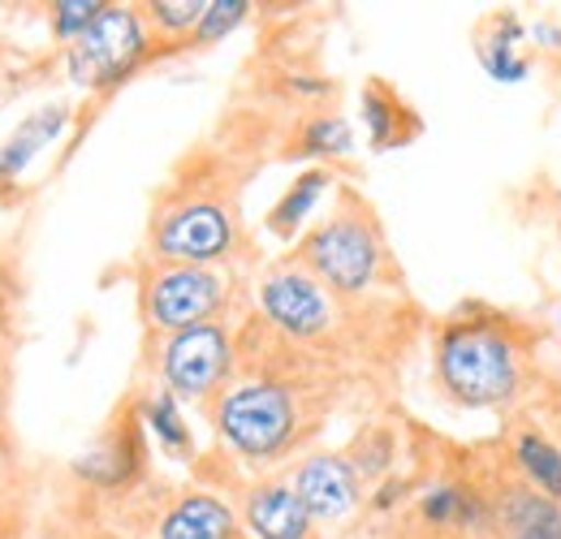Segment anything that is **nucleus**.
Returning a JSON list of instances; mask_svg holds the SVG:
<instances>
[{
	"mask_svg": "<svg viewBox=\"0 0 561 539\" xmlns=\"http://www.w3.org/2000/svg\"><path fill=\"white\" fill-rule=\"evenodd\" d=\"M432 376L445 402L462 410H505L523 398L527 349L501 316L462 311L432 337Z\"/></svg>",
	"mask_w": 561,
	"mask_h": 539,
	"instance_id": "f257e3e1",
	"label": "nucleus"
},
{
	"mask_svg": "<svg viewBox=\"0 0 561 539\" xmlns=\"http://www.w3.org/2000/svg\"><path fill=\"white\" fill-rule=\"evenodd\" d=\"M208 423L225 454L247 467H273L289 458L307 432L302 393L285 376H238L216 402L208 405Z\"/></svg>",
	"mask_w": 561,
	"mask_h": 539,
	"instance_id": "f03ea898",
	"label": "nucleus"
},
{
	"mask_svg": "<svg viewBox=\"0 0 561 539\" xmlns=\"http://www.w3.org/2000/svg\"><path fill=\"white\" fill-rule=\"evenodd\" d=\"M298 264L333 298H367L389 268V251L363 207H342L298 242Z\"/></svg>",
	"mask_w": 561,
	"mask_h": 539,
	"instance_id": "7ed1b4c3",
	"label": "nucleus"
},
{
	"mask_svg": "<svg viewBox=\"0 0 561 539\" xmlns=\"http://www.w3.org/2000/svg\"><path fill=\"white\" fill-rule=\"evenodd\" d=\"M147 251L156 264L220 268L238 251V216L216 195H178L156 211Z\"/></svg>",
	"mask_w": 561,
	"mask_h": 539,
	"instance_id": "20e7f679",
	"label": "nucleus"
},
{
	"mask_svg": "<svg viewBox=\"0 0 561 539\" xmlns=\"http://www.w3.org/2000/svg\"><path fill=\"white\" fill-rule=\"evenodd\" d=\"M151 39L142 4H104L95 26L66 48V78L82 91H117L147 66Z\"/></svg>",
	"mask_w": 561,
	"mask_h": 539,
	"instance_id": "39448f33",
	"label": "nucleus"
},
{
	"mask_svg": "<svg viewBox=\"0 0 561 539\" xmlns=\"http://www.w3.org/2000/svg\"><path fill=\"white\" fill-rule=\"evenodd\" d=\"M238 337L225 320L156 341V376L178 402H216L238 376Z\"/></svg>",
	"mask_w": 561,
	"mask_h": 539,
	"instance_id": "423d86ee",
	"label": "nucleus"
},
{
	"mask_svg": "<svg viewBox=\"0 0 561 539\" xmlns=\"http://www.w3.org/2000/svg\"><path fill=\"white\" fill-rule=\"evenodd\" d=\"M233 280L220 268H186V264H156L142 276L139 307L151 333L173 337L199 324H216L229 307Z\"/></svg>",
	"mask_w": 561,
	"mask_h": 539,
	"instance_id": "0eeeda50",
	"label": "nucleus"
},
{
	"mask_svg": "<svg viewBox=\"0 0 561 539\" xmlns=\"http://www.w3.org/2000/svg\"><path fill=\"white\" fill-rule=\"evenodd\" d=\"M255 311L264 329L289 345H316L337 329V298L298 260L273 264L255 280Z\"/></svg>",
	"mask_w": 561,
	"mask_h": 539,
	"instance_id": "6e6552de",
	"label": "nucleus"
},
{
	"mask_svg": "<svg viewBox=\"0 0 561 539\" xmlns=\"http://www.w3.org/2000/svg\"><path fill=\"white\" fill-rule=\"evenodd\" d=\"M285 479L298 492V501L307 505V514L316 518V527L346 523L358 509V501H363V474L354 471L351 454L316 449V454L298 458Z\"/></svg>",
	"mask_w": 561,
	"mask_h": 539,
	"instance_id": "1a4fd4ad",
	"label": "nucleus"
},
{
	"mask_svg": "<svg viewBox=\"0 0 561 539\" xmlns=\"http://www.w3.org/2000/svg\"><path fill=\"white\" fill-rule=\"evenodd\" d=\"M142 436H147V432H142L139 414L113 423L104 436H95V440L73 458V474H78L87 488H95V492H122V488H130V483L139 479L142 462H147V440H142Z\"/></svg>",
	"mask_w": 561,
	"mask_h": 539,
	"instance_id": "9d476101",
	"label": "nucleus"
},
{
	"mask_svg": "<svg viewBox=\"0 0 561 539\" xmlns=\"http://www.w3.org/2000/svg\"><path fill=\"white\" fill-rule=\"evenodd\" d=\"M247 539H316V518L289 488V479H255L238 505Z\"/></svg>",
	"mask_w": 561,
	"mask_h": 539,
	"instance_id": "9b49d317",
	"label": "nucleus"
},
{
	"mask_svg": "<svg viewBox=\"0 0 561 539\" xmlns=\"http://www.w3.org/2000/svg\"><path fill=\"white\" fill-rule=\"evenodd\" d=\"M480 539H561V505L505 479L489 492V527Z\"/></svg>",
	"mask_w": 561,
	"mask_h": 539,
	"instance_id": "f8f14e48",
	"label": "nucleus"
},
{
	"mask_svg": "<svg viewBox=\"0 0 561 539\" xmlns=\"http://www.w3.org/2000/svg\"><path fill=\"white\" fill-rule=\"evenodd\" d=\"M420 523L440 536L480 539L489 527V492H480L467 479H432L415 492Z\"/></svg>",
	"mask_w": 561,
	"mask_h": 539,
	"instance_id": "ddd939ff",
	"label": "nucleus"
},
{
	"mask_svg": "<svg viewBox=\"0 0 561 539\" xmlns=\"http://www.w3.org/2000/svg\"><path fill=\"white\" fill-rule=\"evenodd\" d=\"M242 536V518L238 509L216 496L208 488H186L178 492L160 518H156V539H238Z\"/></svg>",
	"mask_w": 561,
	"mask_h": 539,
	"instance_id": "4468645a",
	"label": "nucleus"
},
{
	"mask_svg": "<svg viewBox=\"0 0 561 539\" xmlns=\"http://www.w3.org/2000/svg\"><path fill=\"white\" fill-rule=\"evenodd\" d=\"M73 113L70 104H48V108H35L13 135L0 142V186H13L57 138L70 130Z\"/></svg>",
	"mask_w": 561,
	"mask_h": 539,
	"instance_id": "2eb2a0df",
	"label": "nucleus"
},
{
	"mask_svg": "<svg viewBox=\"0 0 561 539\" xmlns=\"http://www.w3.org/2000/svg\"><path fill=\"white\" fill-rule=\"evenodd\" d=\"M523 44H527V22L518 13H492L484 35H480V48H476L480 53V66H484V73H489L492 82L518 87V82L531 78L536 61L523 53Z\"/></svg>",
	"mask_w": 561,
	"mask_h": 539,
	"instance_id": "dca6fc26",
	"label": "nucleus"
},
{
	"mask_svg": "<svg viewBox=\"0 0 561 539\" xmlns=\"http://www.w3.org/2000/svg\"><path fill=\"white\" fill-rule=\"evenodd\" d=\"M358 117H363V130L371 151H393V147H407L411 138L420 135V117L402 104V95L393 87H385L380 78H371L358 95Z\"/></svg>",
	"mask_w": 561,
	"mask_h": 539,
	"instance_id": "f3484780",
	"label": "nucleus"
},
{
	"mask_svg": "<svg viewBox=\"0 0 561 539\" xmlns=\"http://www.w3.org/2000/svg\"><path fill=\"white\" fill-rule=\"evenodd\" d=\"M510 467L523 488L561 505V440L540 427H518L510 436Z\"/></svg>",
	"mask_w": 561,
	"mask_h": 539,
	"instance_id": "a211bd4d",
	"label": "nucleus"
},
{
	"mask_svg": "<svg viewBox=\"0 0 561 539\" xmlns=\"http://www.w3.org/2000/svg\"><path fill=\"white\" fill-rule=\"evenodd\" d=\"M135 414H139L142 432L156 440V449H160L164 458H173V462H191V458H195V432H191V423H186L182 402H178L169 389L142 393L139 405H135Z\"/></svg>",
	"mask_w": 561,
	"mask_h": 539,
	"instance_id": "6ab92c4d",
	"label": "nucleus"
},
{
	"mask_svg": "<svg viewBox=\"0 0 561 539\" xmlns=\"http://www.w3.org/2000/svg\"><path fill=\"white\" fill-rule=\"evenodd\" d=\"M333 173L324 169V164H316V169H307V173H298L289 186H285V195L273 203V211H268V233L280 238V242H289V238H298L302 233V225L320 211V203L324 195L333 191Z\"/></svg>",
	"mask_w": 561,
	"mask_h": 539,
	"instance_id": "aec40b11",
	"label": "nucleus"
},
{
	"mask_svg": "<svg viewBox=\"0 0 561 539\" xmlns=\"http://www.w3.org/2000/svg\"><path fill=\"white\" fill-rule=\"evenodd\" d=\"M354 147H358V138L342 113H320V117L302 122V130L294 138V156H302V160H346L354 156Z\"/></svg>",
	"mask_w": 561,
	"mask_h": 539,
	"instance_id": "412c9836",
	"label": "nucleus"
},
{
	"mask_svg": "<svg viewBox=\"0 0 561 539\" xmlns=\"http://www.w3.org/2000/svg\"><path fill=\"white\" fill-rule=\"evenodd\" d=\"M204 9L208 0H151L142 4V18L160 39H191L195 26L204 22Z\"/></svg>",
	"mask_w": 561,
	"mask_h": 539,
	"instance_id": "4be33fe9",
	"label": "nucleus"
},
{
	"mask_svg": "<svg viewBox=\"0 0 561 539\" xmlns=\"http://www.w3.org/2000/svg\"><path fill=\"white\" fill-rule=\"evenodd\" d=\"M393 458H398V436L389 427H367L351 449L354 471L363 474V483H380L393 474Z\"/></svg>",
	"mask_w": 561,
	"mask_h": 539,
	"instance_id": "5701e85b",
	"label": "nucleus"
},
{
	"mask_svg": "<svg viewBox=\"0 0 561 539\" xmlns=\"http://www.w3.org/2000/svg\"><path fill=\"white\" fill-rule=\"evenodd\" d=\"M251 13H255V4H251V0H208L204 22H199V26H195V35H191V48H211V44L229 39V35H233Z\"/></svg>",
	"mask_w": 561,
	"mask_h": 539,
	"instance_id": "b1692460",
	"label": "nucleus"
},
{
	"mask_svg": "<svg viewBox=\"0 0 561 539\" xmlns=\"http://www.w3.org/2000/svg\"><path fill=\"white\" fill-rule=\"evenodd\" d=\"M100 13H104V0H53L48 4V26L70 48V44H78L95 26Z\"/></svg>",
	"mask_w": 561,
	"mask_h": 539,
	"instance_id": "393cba45",
	"label": "nucleus"
},
{
	"mask_svg": "<svg viewBox=\"0 0 561 539\" xmlns=\"http://www.w3.org/2000/svg\"><path fill=\"white\" fill-rule=\"evenodd\" d=\"M407 496H411V479L389 474V479H380V483H376V492L367 496V505H371L376 514H393L398 505H407Z\"/></svg>",
	"mask_w": 561,
	"mask_h": 539,
	"instance_id": "a878e982",
	"label": "nucleus"
},
{
	"mask_svg": "<svg viewBox=\"0 0 561 539\" xmlns=\"http://www.w3.org/2000/svg\"><path fill=\"white\" fill-rule=\"evenodd\" d=\"M527 39H531L540 53H561V22H553V18L527 22Z\"/></svg>",
	"mask_w": 561,
	"mask_h": 539,
	"instance_id": "bb28decb",
	"label": "nucleus"
},
{
	"mask_svg": "<svg viewBox=\"0 0 561 539\" xmlns=\"http://www.w3.org/2000/svg\"><path fill=\"white\" fill-rule=\"evenodd\" d=\"M289 91L294 95H307V100H320V95L333 91V82L329 78H316V73H289Z\"/></svg>",
	"mask_w": 561,
	"mask_h": 539,
	"instance_id": "cd10ccee",
	"label": "nucleus"
},
{
	"mask_svg": "<svg viewBox=\"0 0 561 539\" xmlns=\"http://www.w3.org/2000/svg\"><path fill=\"white\" fill-rule=\"evenodd\" d=\"M558 333H561V302H558Z\"/></svg>",
	"mask_w": 561,
	"mask_h": 539,
	"instance_id": "c85d7f7f",
	"label": "nucleus"
},
{
	"mask_svg": "<svg viewBox=\"0 0 561 539\" xmlns=\"http://www.w3.org/2000/svg\"><path fill=\"white\" fill-rule=\"evenodd\" d=\"M35 539H53V536H35Z\"/></svg>",
	"mask_w": 561,
	"mask_h": 539,
	"instance_id": "c756f323",
	"label": "nucleus"
},
{
	"mask_svg": "<svg viewBox=\"0 0 561 539\" xmlns=\"http://www.w3.org/2000/svg\"><path fill=\"white\" fill-rule=\"evenodd\" d=\"M238 539H247V536H238Z\"/></svg>",
	"mask_w": 561,
	"mask_h": 539,
	"instance_id": "7c9ffc66",
	"label": "nucleus"
}]
</instances>
